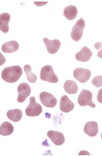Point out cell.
Instances as JSON below:
<instances>
[{"label":"cell","mask_w":102,"mask_h":156,"mask_svg":"<svg viewBox=\"0 0 102 156\" xmlns=\"http://www.w3.org/2000/svg\"><path fill=\"white\" fill-rule=\"evenodd\" d=\"M23 74L22 68L19 66L8 67L2 70L1 77L5 82L13 83L19 79Z\"/></svg>","instance_id":"cell-1"},{"label":"cell","mask_w":102,"mask_h":156,"mask_svg":"<svg viewBox=\"0 0 102 156\" xmlns=\"http://www.w3.org/2000/svg\"><path fill=\"white\" fill-rule=\"evenodd\" d=\"M40 79L42 80L52 83H56L58 81V79L55 74L53 67L50 65H46L42 68Z\"/></svg>","instance_id":"cell-2"},{"label":"cell","mask_w":102,"mask_h":156,"mask_svg":"<svg viewBox=\"0 0 102 156\" xmlns=\"http://www.w3.org/2000/svg\"><path fill=\"white\" fill-rule=\"evenodd\" d=\"M30 101V104L25 110L26 115L31 117L38 116L42 112L41 106L36 103L34 97H31Z\"/></svg>","instance_id":"cell-3"},{"label":"cell","mask_w":102,"mask_h":156,"mask_svg":"<svg viewBox=\"0 0 102 156\" xmlns=\"http://www.w3.org/2000/svg\"><path fill=\"white\" fill-rule=\"evenodd\" d=\"M92 94L91 91L83 89L78 96V104L82 107L88 105L91 108H95V105L92 102Z\"/></svg>","instance_id":"cell-4"},{"label":"cell","mask_w":102,"mask_h":156,"mask_svg":"<svg viewBox=\"0 0 102 156\" xmlns=\"http://www.w3.org/2000/svg\"><path fill=\"white\" fill-rule=\"evenodd\" d=\"M85 26L84 20L80 18L77 21L72 28L71 33V37L74 41L77 42L81 39L84 29Z\"/></svg>","instance_id":"cell-5"},{"label":"cell","mask_w":102,"mask_h":156,"mask_svg":"<svg viewBox=\"0 0 102 156\" xmlns=\"http://www.w3.org/2000/svg\"><path fill=\"white\" fill-rule=\"evenodd\" d=\"M40 99L44 106L49 108L55 107L57 103V99L52 94L47 92H42L40 94Z\"/></svg>","instance_id":"cell-6"},{"label":"cell","mask_w":102,"mask_h":156,"mask_svg":"<svg viewBox=\"0 0 102 156\" xmlns=\"http://www.w3.org/2000/svg\"><path fill=\"white\" fill-rule=\"evenodd\" d=\"M18 96L17 101L19 103H23L30 95L31 89L28 83H23L18 86Z\"/></svg>","instance_id":"cell-7"},{"label":"cell","mask_w":102,"mask_h":156,"mask_svg":"<svg viewBox=\"0 0 102 156\" xmlns=\"http://www.w3.org/2000/svg\"><path fill=\"white\" fill-rule=\"evenodd\" d=\"M91 76V72L89 69L77 68L74 70V78L82 83L87 82L90 79Z\"/></svg>","instance_id":"cell-8"},{"label":"cell","mask_w":102,"mask_h":156,"mask_svg":"<svg viewBox=\"0 0 102 156\" xmlns=\"http://www.w3.org/2000/svg\"><path fill=\"white\" fill-rule=\"evenodd\" d=\"M43 41L45 44L47 50L51 54L57 53L61 47V42L58 39L51 41L47 38H44Z\"/></svg>","instance_id":"cell-9"},{"label":"cell","mask_w":102,"mask_h":156,"mask_svg":"<svg viewBox=\"0 0 102 156\" xmlns=\"http://www.w3.org/2000/svg\"><path fill=\"white\" fill-rule=\"evenodd\" d=\"M47 135L52 142L57 146L62 145L65 142L64 136L61 132L57 131L50 130L48 131Z\"/></svg>","instance_id":"cell-10"},{"label":"cell","mask_w":102,"mask_h":156,"mask_svg":"<svg viewBox=\"0 0 102 156\" xmlns=\"http://www.w3.org/2000/svg\"><path fill=\"white\" fill-rule=\"evenodd\" d=\"M74 103L69 99L66 95L63 96L60 102V109L62 112L68 113L74 109Z\"/></svg>","instance_id":"cell-11"},{"label":"cell","mask_w":102,"mask_h":156,"mask_svg":"<svg viewBox=\"0 0 102 156\" xmlns=\"http://www.w3.org/2000/svg\"><path fill=\"white\" fill-rule=\"evenodd\" d=\"M92 54V52L90 48L87 47H84L81 49L80 51L76 53V59L82 62H86L90 59Z\"/></svg>","instance_id":"cell-12"},{"label":"cell","mask_w":102,"mask_h":156,"mask_svg":"<svg viewBox=\"0 0 102 156\" xmlns=\"http://www.w3.org/2000/svg\"><path fill=\"white\" fill-rule=\"evenodd\" d=\"M84 132L90 137H95L97 135L98 130V125L96 122H89L85 125Z\"/></svg>","instance_id":"cell-13"},{"label":"cell","mask_w":102,"mask_h":156,"mask_svg":"<svg viewBox=\"0 0 102 156\" xmlns=\"http://www.w3.org/2000/svg\"><path fill=\"white\" fill-rule=\"evenodd\" d=\"M10 20V16L8 13H3L0 14V30L4 33L8 32V23Z\"/></svg>","instance_id":"cell-14"},{"label":"cell","mask_w":102,"mask_h":156,"mask_svg":"<svg viewBox=\"0 0 102 156\" xmlns=\"http://www.w3.org/2000/svg\"><path fill=\"white\" fill-rule=\"evenodd\" d=\"M78 10L77 7L72 5L67 6L64 10V16L70 20L75 19Z\"/></svg>","instance_id":"cell-15"},{"label":"cell","mask_w":102,"mask_h":156,"mask_svg":"<svg viewBox=\"0 0 102 156\" xmlns=\"http://www.w3.org/2000/svg\"><path fill=\"white\" fill-rule=\"evenodd\" d=\"M19 48L18 43L15 41H12L2 44L1 49L5 53H12L16 51Z\"/></svg>","instance_id":"cell-16"},{"label":"cell","mask_w":102,"mask_h":156,"mask_svg":"<svg viewBox=\"0 0 102 156\" xmlns=\"http://www.w3.org/2000/svg\"><path fill=\"white\" fill-rule=\"evenodd\" d=\"M64 89L67 93L70 94H76L78 90V86L74 81H66L64 85Z\"/></svg>","instance_id":"cell-17"},{"label":"cell","mask_w":102,"mask_h":156,"mask_svg":"<svg viewBox=\"0 0 102 156\" xmlns=\"http://www.w3.org/2000/svg\"><path fill=\"white\" fill-rule=\"evenodd\" d=\"M14 130V126L9 122H5L0 126V135L2 136H7L11 135Z\"/></svg>","instance_id":"cell-18"},{"label":"cell","mask_w":102,"mask_h":156,"mask_svg":"<svg viewBox=\"0 0 102 156\" xmlns=\"http://www.w3.org/2000/svg\"><path fill=\"white\" fill-rule=\"evenodd\" d=\"M8 118L14 122H18L21 120L23 116L21 111L18 109L10 110L7 113Z\"/></svg>","instance_id":"cell-19"},{"label":"cell","mask_w":102,"mask_h":156,"mask_svg":"<svg viewBox=\"0 0 102 156\" xmlns=\"http://www.w3.org/2000/svg\"><path fill=\"white\" fill-rule=\"evenodd\" d=\"M24 69L29 82L31 83L36 82L37 80V77L36 74L32 73L31 66L28 65H25Z\"/></svg>","instance_id":"cell-20"},{"label":"cell","mask_w":102,"mask_h":156,"mask_svg":"<svg viewBox=\"0 0 102 156\" xmlns=\"http://www.w3.org/2000/svg\"><path fill=\"white\" fill-rule=\"evenodd\" d=\"M102 76H98L95 77L92 80V83L97 87H100L102 86Z\"/></svg>","instance_id":"cell-21"},{"label":"cell","mask_w":102,"mask_h":156,"mask_svg":"<svg viewBox=\"0 0 102 156\" xmlns=\"http://www.w3.org/2000/svg\"><path fill=\"white\" fill-rule=\"evenodd\" d=\"M6 62V60L5 56L0 52V66L3 65Z\"/></svg>","instance_id":"cell-22"},{"label":"cell","mask_w":102,"mask_h":156,"mask_svg":"<svg viewBox=\"0 0 102 156\" xmlns=\"http://www.w3.org/2000/svg\"><path fill=\"white\" fill-rule=\"evenodd\" d=\"M97 100L102 103V89L99 91V94L98 95Z\"/></svg>","instance_id":"cell-23"},{"label":"cell","mask_w":102,"mask_h":156,"mask_svg":"<svg viewBox=\"0 0 102 156\" xmlns=\"http://www.w3.org/2000/svg\"><path fill=\"white\" fill-rule=\"evenodd\" d=\"M34 3L37 5V6H41L46 4L48 3V2H35Z\"/></svg>","instance_id":"cell-24"}]
</instances>
